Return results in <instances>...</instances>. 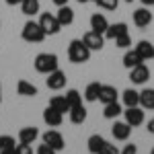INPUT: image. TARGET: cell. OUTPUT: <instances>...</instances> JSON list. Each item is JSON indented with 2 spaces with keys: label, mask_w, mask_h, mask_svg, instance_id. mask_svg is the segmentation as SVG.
<instances>
[{
  "label": "cell",
  "mask_w": 154,
  "mask_h": 154,
  "mask_svg": "<svg viewBox=\"0 0 154 154\" xmlns=\"http://www.w3.org/2000/svg\"><path fill=\"white\" fill-rule=\"evenodd\" d=\"M68 60L72 64H84L91 60V49L84 45L82 39H72L68 45Z\"/></svg>",
  "instance_id": "obj_1"
},
{
  "label": "cell",
  "mask_w": 154,
  "mask_h": 154,
  "mask_svg": "<svg viewBox=\"0 0 154 154\" xmlns=\"http://www.w3.org/2000/svg\"><path fill=\"white\" fill-rule=\"evenodd\" d=\"M33 64H35V70L39 74H45L48 76L49 72L58 70V56L56 54H39Z\"/></svg>",
  "instance_id": "obj_2"
},
{
  "label": "cell",
  "mask_w": 154,
  "mask_h": 154,
  "mask_svg": "<svg viewBox=\"0 0 154 154\" xmlns=\"http://www.w3.org/2000/svg\"><path fill=\"white\" fill-rule=\"evenodd\" d=\"M21 35H23V39L29 41V43H41V41L45 39V31L41 29L39 23H35V21H27Z\"/></svg>",
  "instance_id": "obj_3"
},
{
  "label": "cell",
  "mask_w": 154,
  "mask_h": 154,
  "mask_svg": "<svg viewBox=\"0 0 154 154\" xmlns=\"http://www.w3.org/2000/svg\"><path fill=\"white\" fill-rule=\"evenodd\" d=\"M37 23L41 25V29L45 31V35H58L60 29H62V25H60V21L56 19V14H49V12H43Z\"/></svg>",
  "instance_id": "obj_4"
},
{
  "label": "cell",
  "mask_w": 154,
  "mask_h": 154,
  "mask_svg": "<svg viewBox=\"0 0 154 154\" xmlns=\"http://www.w3.org/2000/svg\"><path fill=\"white\" fill-rule=\"evenodd\" d=\"M82 41L84 45L91 49V51H99V49H103V45H105V35L103 33H97V31H86L82 35Z\"/></svg>",
  "instance_id": "obj_5"
},
{
  "label": "cell",
  "mask_w": 154,
  "mask_h": 154,
  "mask_svg": "<svg viewBox=\"0 0 154 154\" xmlns=\"http://www.w3.org/2000/svg\"><path fill=\"white\" fill-rule=\"evenodd\" d=\"M41 138H43V142L48 144V146H51L56 152H60V150L66 148V140H64V136H62L58 130H48Z\"/></svg>",
  "instance_id": "obj_6"
},
{
  "label": "cell",
  "mask_w": 154,
  "mask_h": 154,
  "mask_svg": "<svg viewBox=\"0 0 154 154\" xmlns=\"http://www.w3.org/2000/svg\"><path fill=\"white\" fill-rule=\"evenodd\" d=\"M123 115H125V121L130 123L131 128H138V125H142L146 115H144V109L140 105L138 107H125V111H123Z\"/></svg>",
  "instance_id": "obj_7"
},
{
  "label": "cell",
  "mask_w": 154,
  "mask_h": 154,
  "mask_svg": "<svg viewBox=\"0 0 154 154\" xmlns=\"http://www.w3.org/2000/svg\"><path fill=\"white\" fill-rule=\"evenodd\" d=\"M111 134H113V138L119 140V142H128L130 136H131V125L128 121H115L111 125Z\"/></svg>",
  "instance_id": "obj_8"
},
{
  "label": "cell",
  "mask_w": 154,
  "mask_h": 154,
  "mask_svg": "<svg viewBox=\"0 0 154 154\" xmlns=\"http://www.w3.org/2000/svg\"><path fill=\"white\" fill-rule=\"evenodd\" d=\"M66 74L60 70H54V72H49L48 74V78H45V84H48V88H51V91H62L64 86H66Z\"/></svg>",
  "instance_id": "obj_9"
},
{
  "label": "cell",
  "mask_w": 154,
  "mask_h": 154,
  "mask_svg": "<svg viewBox=\"0 0 154 154\" xmlns=\"http://www.w3.org/2000/svg\"><path fill=\"white\" fill-rule=\"evenodd\" d=\"M130 80L134 84H146L150 80V68H148L146 64H140V66L131 68L130 70Z\"/></svg>",
  "instance_id": "obj_10"
},
{
  "label": "cell",
  "mask_w": 154,
  "mask_h": 154,
  "mask_svg": "<svg viewBox=\"0 0 154 154\" xmlns=\"http://www.w3.org/2000/svg\"><path fill=\"white\" fill-rule=\"evenodd\" d=\"M150 23H152V12L148 11V6H142V8H138V11L134 12V25L136 27L144 29V27H148Z\"/></svg>",
  "instance_id": "obj_11"
},
{
  "label": "cell",
  "mask_w": 154,
  "mask_h": 154,
  "mask_svg": "<svg viewBox=\"0 0 154 154\" xmlns=\"http://www.w3.org/2000/svg\"><path fill=\"white\" fill-rule=\"evenodd\" d=\"M43 121L48 123L49 128H58V125H62V121H64V113H60L54 107L48 105V109L43 111Z\"/></svg>",
  "instance_id": "obj_12"
},
{
  "label": "cell",
  "mask_w": 154,
  "mask_h": 154,
  "mask_svg": "<svg viewBox=\"0 0 154 154\" xmlns=\"http://www.w3.org/2000/svg\"><path fill=\"white\" fill-rule=\"evenodd\" d=\"M117 88L115 86H111V84H103L101 86V93H99V101L103 103V105H107V103H113V101H117Z\"/></svg>",
  "instance_id": "obj_13"
},
{
  "label": "cell",
  "mask_w": 154,
  "mask_h": 154,
  "mask_svg": "<svg viewBox=\"0 0 154 154\" xmlns=\"http://www.w3.org/2000/svg\"><path fill=\"white\" fill-rule=\"evenodd\" d=\"M105 144H107V140L103 138V136L93 134V136L86 140V148H88V152H91V154H101V150H103Z\"/></svg>",
  "instance_id": "obj_14"
},
{
  "label": "cell",
  "mask_w": 154,
  "mask_h": 154,
  "mask_svg": "<svg viewBox=\"0 0 154 154\" xmlns=\"http://www.w3.org/2000/svg\"><path fill=\"white\" fill-rule=\"evenodd\" d=\"M56 19L60 21L62 27H68V25L74 23V11H72L68 4H66V6H58V14H56Z\"/></svg>",
  "instance_id": "obj_15"
},
{
  "label": "cell",
  "mask_w": 154,
  "mask_h": 154,
  "mask_svg": "<svg viewBox=\"0 0 154 154\" xmlns=\"http://www.w3.org/2000/svg\"><path fill=\"white\" fill-rule=\"evenodd\" d=\"M125 33H128V25L125 23H113L107 27V31L103 35H105V39H117V37L125 35Z\"/></svg>",
  "instance_id": "obj_16"
},
{
  "label": "cell",
  "mask_w": 154,
  "mask_h": 154,
  "mask_svg": "<svg viewBox=\"0 0 154 154\" xmlns=\"http://www.w3.org/2000/svg\"><path fill=\"white\" fill-rule=\"evenodd\" d=\"M107 27H109V21H107L105 14L95 12V14L91 17V29H93V31H97V33H105Z\"/></svg>",
  "instance_id": "obj_17"
},
{
  "label": "cell",
  "mask_w": 154,
  "mask_h": 154,
  "mask_svg": "<svg viewBox=\"0 0 154 154\" xmlns=\"http://www.w3.org/2000/svg\"><path fill=\"white\" fill-rule=\"evenodd\" d=\"M136 51L140 54V58H142L144 62H148V60H154V45L150 43V41H146V39H142V41L136 45Z\"/></svg>",
  "instance_id": "obj_18"
},
{
  "label": "cell",
  "mask_w": 154,
  "mask_h": 154,
  "mask_svg": "<svg viewBox=\"0 0 154 154\" xmlns=\"http://www.w3.org/2000/svg\"><path fill=\"white\" fill-rule=\"evenodd\" d=\"M101 86H103V84L97 82V80H95V82H91V84H86L82 99H84V101H88V103H95V101H99V93H101Z\"/></svg>",
  "instance_id": "obj_19"
},
{
  "label": "cell",
  "mask_w": 154,
  "mask_h": 154,
  "mask_svg": "<svg viewBox=\"0 0 154 154\" xmlns=\"http://www.w3.org/2000/svg\"><path fill=\"white\" fill-rule=\"evenodd\" d=\"M121 101H123V107H138L140 105V93L134 88H125L121 93Z\"/></svg>",
  "instance_id": "obj_20"
},
{
  "label": "cell",
  "mask_w": 154,
  "mask_h": 154,
  "mask_svg": "<svg viewBox=\"0 0 154 154\" xmlns=\"http://www.w3.org/2000/svg\"><path fill=\"white\" fill-rule=\"evenodd\" d=\"M68 115H70V121L72 123H76V125H80V123H84L86 121V107L84 105H76V107H72L70 111H68Z\"/></svg>",
  "instance_id": "obj_21"
},
{
  "label": "cell",
  "mask_w": 154,
  "mask_h": 154,
  "mask_svg": "<svg viewBox=\"0 0 154 154\" xmlns=\"http://www.w3.org/2000/svg\"><path fill=\"white\" fill-rule=\"evenodd\" d=\"M140 64H144V60L140 58V54H138L136 49H128L125 56H123V66H125L128 70H131V68H136V66H140Z\"/></svg>",
  "instance_id": "obj_22"
},
{
  "label": "cell",
  "mask_w": 154,
  "mask_h": 154,
  "mask_svg": "<svg viewBox=\"0 0 154 154\" xmlns=\"http://www.w3.org/2000/svg\"><path fill=\"white\" fill-rule=\"evenodd\" d=\"M140 107L144 111H152L154 109V88H144L140 93Z\"/></svg>",
  "instance_id": "obj_23"
},
{
  "label": "cell",
  "mask_w": 154,
  "mask_h": 154,
  "mask_svg": "<svg viewBox=\"0 0 154 154\" xmlns=\"http://www.w3.org/2000/svg\"><path fill=\"white\" fill-rule=\"evenodd\" d=\"M17 93L21 97H37V86L35 84H31V82H27V80H19L17 82Z\"/></svg>",
  "instance_id": "obj_24"
},
{
  "label": "cell",
  "mask_w": 154,
  "mask_h": 154,
  "mask_svg": "<svg viewBox=\"0 0 154 154\" xmlns=\"http://www.w3.org/2000/svg\"><path fill=\"white\" fill-rule=\"evenodd\" d=\"M121 113H123V107L119 105L117 101H113V103H107L105 109H103V117H105V119H117Z\"/></svg>",
  "instance_id": "obj_25"
},
{
  "label": "cell",
  "mask_w": 154,
  "mask_h": 154,
  "mask_svg": "<svg viewBox=\"0 0 154 154\" xmlns=\"http://www.w3.org/2000/svg\"><path fill=\"white\" fill-rule=\"evenodd\" d=\"M39 138V130L37 128H23L19 131V142L23 144H33Z\"/></svg>",
  "instance_id": "obj_26"
},
{
  "label": "cell",
  "mask_w": 154,
  "mask_h": 154,
  "mask_svg": "<svg viewBox=\"0 0 154 154\" xmlns=\"http://www.w3.org/2000/svg\"><path fill=\"white\" fill-rule=\"evenodd\" d=\"M49 107H54L56 111H60V113H68V111H70V105H68L66 97H60V95L49 99Z\"/></svg>",
  "instance_id": "obj_27"
},
{
  "label": "cell",
  "mask_w": 154,
  "mask_h": 154,
  "mask_svg": "<svg viewBox=\"0 0 154 154\" xmlns=\"http://www.w3.org/2000/svg\"><path fill=\"white\" fill-rule=\"evenodd\" d=\"M21 11L27 17H35L39 12V0H23L21 2Z\"/></svg>",
  "instance_id": "obj_28"
},
{
  "label": "cell",
  "mask_w": 154,
  "mask_h": 154,
  "mask_svg": "<svg viewBox=\"0 0 154 154\" xmlns=\"http://www.w3.org/2000/svg\"><path fill=\"white\" fill-rule=\"evenodd\" d=\"M64 97H66V101H68L70 109H72V107H76V105H82V95H80L76 88H70Z\"/></svg>",
  "instance_id": "obj_29"
},
{
  "label": "cell",
  "mask_w": 154,
  "mask_h": 154,
  "mask_svg": "<svg viewBox=\"0 0 154 154\" xmlns=\"http://www.w3.org/2000/svg\"><path fill=\"white\" fill-rule=\"evenodd\" d=\"M17 140L12 136H0V150H6V148H14Z\"/></svg>",
  "instance_id": "obj_30"
},
{
  "label": "cell",
  "mask_w": 154,
  "mask_h": 154,
  "mask_svg": "<svg viewBox=\"0 0 154 154\" xmlns=\"http://www.w3.org/2000/svg\"><path fill=\"white\" fill-rule=\"evenodd\" d=\"M97 4L105 11H115L119 6V0H97Z\"/></svg>",
  "instance_id": "obj_31"
},
{
  "label": "cell",
  "mask_w": 154,
  "mask_h": 154,
  "mask_svg": "<svg viewBox=\"0 0 154 154\" xmlns=\"http://www.w3.org/2000/svg\"><path fill=\"white\" fill-rule=\"evenodd\" d=\"M113 41H115V45H117V48H123V49L131 45V37H130V33H125V35L117 37V39H113Z\"/></svg>",
  "instance_id": "obj_32"
},
{
  "label": "cell",
  "mask_w": 154,
  "mask_h": 154,
  "mask_svg": "<svg viewBox=\"0 0 154 154\" xmlns=\"http://www.w3.org/2000/svg\"><path fill=\"white\" fill-rule=\"evenodd\" d=\"M17 154H33V148H31V144H23V142H19L17 146Z\"/></svg>",
  "instance_id": "obj_33"
},
{
  "label": "cell",
  "mask_w": 154,
  "mask_h": 154,
  "mask_svg": "<svg viewBox=\"0 0 154 154\" xmlns=\"http://www.w3.org/2000/svg\"><path fill=\"white\" fill-rule=\"evenodd\" d=\"M35 154H58V152H56L51 146H48V144L43 142V144H39V146H37V152Z\"/></svg>",
  "instance_id": "obj_34"
},
{
  "label": "cell",
  "mask_w": 154,
  "mask_h": 154,
  "mask_svg": "<svg viewBox=\"0 0 154 154\" xmlns=\"http://www.w3.org/2000/svg\"><path fill=\"white\" fill-rule=\"evenodd\" d=\"M101 154H119V148L115 146V144L107 142L105 146H103V150H101Z\"/></svg>",
  "instance_id": "obj_35"
},
{
  "label": "cell",
  "mask_w": 154,
  "mask_h": 154,
  "mask_svg": "<svg viewBox=\"0 0 154 154\" xmlns=\"http://www.w3.org/2000/svg\"><path fill=\"white\" fill-rule=\"evenodd\" d=\"M119 154H138V146L136 144H125L123 150H119Z\"/></svg>",
  "instance_id": "obj_36"
},
{
  "label": "cell",
  "mask_w": 154,
  "mask_h": 154,
  "mask_svg": "<svg viewBox=\"0 0 154 154\" xmlns=\"http://www.w3.org/2000/svg\"><path fill=\"white\" fill-rule=\"evenodd\" d=\"M146 130H148V134H152V136H154V117L150 119V121H148V125H146Z\"/></svg>",
  "instance_id": "obj_37"
},
{
  "label": "cell",
  "mask_w": 154,
  "mask_h": 154,
  "mask_svg": "<svg viewBox=\"0 0 154 154\" xmlns=\"http://www.w3.org/2000/svg\"><path fill=\"white\" fill-rule=\"evenodd\" d=\"M4 2H6L8 6H17V4H21L23 0H4Z\"/></svg>",
  "instance_id": "obj_38"
},
{
  "label": "cell",
  "mask_w": 154,
  "mask_h": 154,
  "mask_svg": "<svg viewBox=\"0 0 154 154\" xmlns=\"http://www.w3.org/2000/svg\"><path fill=\"white\" fill-rule=\"evenodd\" d=\"M51 2H54L56 6H66V4H68V0H51Z\"/></svg>",
  "instance_id": "obj_39"
},
{
  "label": "cell",
  "mask_w": 154,
  "mask_h": 154,
  "mask_svg": "<svg viewBox=\"0 0 154 154\" xmlns=\"http://www.w3.org/2000/svg\"><path fill=\"white\" fill-rule=\"evenodd\" d=\"M0 154H17V148H6V150H0Z\"/></svg>",
  "instance_id": "obj_40"
},
{
  "label": "cell",
  "mask_w": 154,
  "mask_h": 154,
  "mask_svg": "<svg viewBox=\"0 0 154 154\" xmlns=\"http://www.w3.org/2000/svg\"><path fill=\"white\" fill-rule=\"evenodd\" d=\"M142 4H144V6H148V8H150V6H154V0H142Z\"/></svg>",
  "instance_id": "obj_41"
},
{
  "label": "cell",
  "mask_w": 154,
  "mask_h": 154,
  "mask_svg": "<svg viewBox=\"0 0 154 154\" xmlns=\"http://www.w3.org/2000/svg\"><path fill=\"white\" fill-rule=\"evenodd\" d=\"M0 103H2V84H0Z\"/></svg>",
  "instance_id": "obj_42"
},
{
  "label": "cell",
  "mask_w": 154,
  "mask_h": 154,
  "mask_svg": "<svg viewBox=\"0 0 154 154\" xmlns=\"http://www.w3.org/2000/svg\"><path fill=\"white\" fill-rule=\"evenodd\" d=\"M78 2H80V4H84V2H88V0H78Z\"/></svg>",
  "instance_id": "obj_43"
},
{
  "label": "cell",
  "mask_w": 154,
  "mask_h": 154,
  "mask_svg": "<svg viewBox=\"0 0 154 154\" xmlns=\"http://www.w3.org/2000/svg\"><path fill=\"white\" fill-rule=\"evenodd\" d=\"M150 154H154V148H152V152H150Z\"/></svg>",
  "instance_id": "obj_44"
},
{
  "label": "cell",
  "mask_w": 154,
  "mask_h": 154,
  "mask_svg": "<svg viewBox=\"0 0 154 154\" xmlns=\"http://www.w3.org/2000/svg\"><path fill=\"white\" fill-rule=\"evenodd\" d=\"M125 2H131V0H125Z\"/></svg>",
  "instance_id": "obj_45"
},
{
  "label": "cell",
  "mask_w": 154,
  "mask_h": 154,
  "mask_svg": "<svg viewBox=\"0 0 154 154\" xmlns=\"http://www.w3.org/2000/svg\"><path fill=\"white\" fill-rule=\"evenodd\" d=\"M93 2H97V0H93Z\"/></svg>",
  "instance_id": "obj_46"
}]
</instances>
